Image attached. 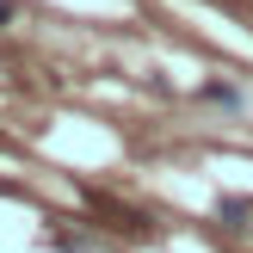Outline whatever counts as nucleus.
I'll return each mask as SVG.
<instances>
[{"instance_id":"nucleus-1","label":"nucleus","mask_w":253,"mask_h":253,"mask_svg":"<svg viewBox=\"0 0 253 253\" xmlns=\"http://www.w3.org/2000/svg\"><path fill=\"white\" fill-rule=\"evenodd\" d=\"M216 222H222V229H253V198H222Z\"/></svg>"},{"instance_id":"nucleus-2","label":"nucleus","mask_w":253,"mask_h":253,"mask_svg":"<svg viewBox=\"0 0 253 253\" xmlns=\"http://www.w3.org/2000/svg\"><path fill=\"white\" fill-rule=\"evenodd\" d=\"M198 93H204L210 105H222V111H241V86H229V81H204Z\"/></svg>"},{"instance_id":"nucleus-4","label":"nucleus","mask_w":253,"mask_h":253,"mask_svg":"<svg viewBox=\"0 0 253 253\" xmlns=\"http://www.w3.org/2000/svg\"><path fill=\"white\" fill-rule=\"evenodd\" d=\"M12 12H19V6H12V0H0V25H12Z\"/></svg>"},{"instance_id":"nucleus-3","label":"nucleus","mask_w":253,"mask_h":253,"mask_svg":"<svg viewBox=\"0 0 253 253\" xmlns=\"http://www.w3.org/2000/svg\"><path fill=\"white\" fill-rule=\"evenodd\" d=\"M49 247H56V253H99L86 235H68V229H56V235H49Z\"/></svg>"}]
</instances>
